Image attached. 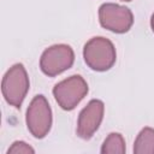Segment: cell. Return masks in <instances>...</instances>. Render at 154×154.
I'll list each match as a JSON object with an SVG mask.
<instances>
[{"mask_svg":"<svg viewBox=\"0 0 154 154\" xmlns=\"http://www.w3.org/2000/svg\"><path fill=\"white\" fill-rule=\"evenodd\" d=\"M85 64L94 71H107L116 63V48L113 43L105 37L90 38L83 49Z\"/></svg>","mask_w":154,"mask_h":154,"instance_id":"6da1fadb","label":"cell"},{"mask_svg":"<svg viewBox=\"0 0 154 154\" xmlns=\"http://www.w3.org/2000/svg\"><path fill=\"white\" fill-rule=\"evenodd\" d=\"M29 90V77L23 64H14L5 73L1 83V91L7 103L20 107Z\"/></svg>","mask_w":154,"mask_h":154,"instance_id":"7a4b0ae2","label":"cell"},{"mask_svg":"<svg viewBox=\"0 0 154 154\" xmlns=\"http://www.w3.org/2000/svg\"><path fill=\"white\" fill-rule=\"evenodd\" d=\"M88 94V84L84 78L79 75H73L53 88V95L58 102V105L65 109H73Z\"/></svg>","mask_w":154,"mask_h":154,"instance_id":"3957f363","label":"cell"},{"mask_svg":"<svg viewBox=\"0 0 154 154\" xmlns=\"http://www.w3.org/2000/svg\"><path fill=\"white\" fill-rule=\"evenodd\" d=\"M26 126L36 138H43L52 126V111L43 95H36L26 109Z\"/></svg>","mask_w":154,"mask_h":154,"instance_id":"277c9868","label":"cell"},{"mask_svg":"<svg viewBox=\"0 0 154 154\" xmlns=\"http://www.w3.org/2000/svg\"><path fill=\"white\" fill-rule=\"evenodd\" d=\"M73 61L75 53L72 48L67 45L60 43L48 47L42 53L40 59V67L45 75L54 77L70 69Z\"/></svg>","mask_w":154,"mask_h":154,"instance_id":"5b68a950","label":"cell"},{"mask_svg":"<svg viewBox=\"0 0 154 154\" xmlns=\"http://www.w3.org/2000/svg\"><path fill=\"white\" fill-rule=\"evenodd\" d=\"M99 20L105 29L117 34H123L129 31L132 26L134 16L125 6L106 2L99 8Z\"/></svg>","mask_w":154,"mask_h":154,"instance_id":"8992f818","label":"cell"},{"mask_svg":"<svg viewBox=\"0 0 154 154\" xmlns=\"http://www.w3.org/2000/svg\"><path fill=\"white\" fill-rule=\"evenodd\" d=\"M105 105L101 100L94 99L81 111L77 122V135L83 140H89L99 129L103 118Z\"/></svg>","mask_w":154,"mask_h":154,"instance_id":"52a82bcc","label":"cell"},{"mask_svg":"<svg viewBox=\"0 0 154 154\" xmlns=\"http://www.w3.org/2000/svg\"><path fill=\"white\" fill-rule=\"evenodd\" d=\"M134 153L154 154V129L144 128L137 135L134 143Z\"/></svg>","mask_w":154,"mask_h":154,"instance_id":"ba28073f","label":"cell"},{"mask_svg":"<svg viewBox=\"0 0 154 154\" xmlns=\"http://www.w3.org/2000/svg\"><path fill=\"white\" fill-rule=\"evenodd\" d=\"M125 141L118 132H112L103 141L101 147L102 154H123L125 153Z\"/></svg>","mask_w":154,"mask_h":154,"instance_id":"9c48e42d","label":"cell"},{"mask_svg":"<svg viewBox=\"0 0 154 154\" xmlns=\"http://www.w3.org/2000/svg\"><path fill=\"white\" fill-rule=\"evenodd\" d=\"M35 150L23 141H16L7 149V154H34Z\"/></svg>","mask_w":154,"mask_h":154,"instance_id":"30bf717a","label":"cell"},{"mask_svg":"<svg viewBox=\"0 0 154 154\" xmlns=\"http://www.w3.org/2000/svg\"><path fill=\"white\" fill-rule=\"evenodd\" d=\"M150 26H152V30H153V32H154V13H153L152 19H150Z\"/></svg>","mask_w":154,"mask_h":154,"instance_id":"8fae6325","label":"cell"},{"mask_svg":"<svg viewBox=\"0 0 154 154\" xmlns=\"http://www.w3.org/2000/svg\"><path fill=\"white\" fill-rule=\"evenodd\" d=\"M122 1H126V2H129V1H131V0H122Z\"/></svg>","mask_w":154,"mask_h":154,"instance_id":"7c38bea8","label":"cell"}]
</instances>
